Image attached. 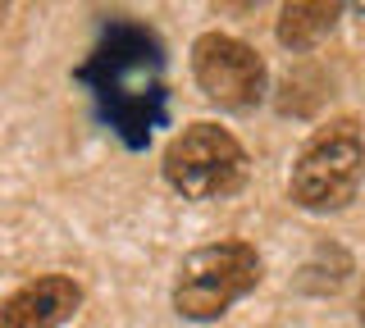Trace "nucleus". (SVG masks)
<instances>
[{"mask_svg": "<svg viewBox=\"0 0 365 328\" xmlns=\"http://www.w3.org/2000/svg\"><path fill=\"white\" fill-rule=\"evenodd\" d=\"M361 164H365V151H361L356 123L338 119V123L319 128L315 137L306 142V151L297 155V164H292L288 191L302 210H338L356 196Z\"/></svg>", "mask_w": 365, "mask_h": 328, "instance_id": "nucleus-2", "label": "nucleus"}, {"mask_svg": "<svg viewBox=\"0 0 365 328\" xmlns=\"http://www.w3.org/2000/svg\"><path fill=\"white\" fill-rule=\"evenodd\" d=\"M78 305H83L78 282L51 274L0 301V328H60L78 314Z\"/></svg>", "mask_w": 365, "mask_h": 328, "instance_id": "nucleus-5", "label": "nucleus"}, {"mask_svg": "<svg viewBox=\"0 0 365 328\" xmlns=\"http://www.w3.org/2000/svg\"><path fill=\"white\" fill-rule=\"evenodd\" d=\"M361 324H365V292H361Z\"/></svg>", "mask_w": 365, "mask_h": 328, "instance_id": "nucleus-7", "label": "nucleus"}, {"mask_svg": "<svg viewBox=\"0 0 365 328\" xmlns=\"http://www.w3.org/2000/svg\"><path fill=\"white\" fill-rule=\"evenodd\" d=\"M260 282V255L247 242H215L192 251L174 278V310L182 319H220L233 301H242Z\"/></svg>", "mask_w": 365, "mask_h": 328, "instance_id": "nucleus-1", "label": "nucleus"}, {"mask_svg": "<svg viewBox=\"0 0 365 328\" xmlns=\"http://www.w3.org/2000/svg\"><path fill=\"white\" fill-rule=\"evenodd\" d=\"M192 73L201 92L224 110H251L265 96V60L237 37L205 32L192 46Z\"/></svg>", "mask_w": 365, "mask_h": 328, "instance_id": "nucleus-4", "label": "nucleus"}, {"mask_svg": "<svg viewBox=\"0 0 365 328\" xmlns=\"http://www.w3.org/2000/svg\"><path fill=\"white\" fill-rule=\"evenodd\" d=\"M338 23V5H283V18H279V41L288 51H311L315 41H324Z\"/></svg>", "mask_w": 365, "mask_h": 328, "instance_id": "nucleus-6", "label": "nucleus"}, {"mask_svg": "<svg viewBox=\"0 0 365 328\" xmlns=\"http://www.w3.org/2000/svg\"><path fill=\"white\" fill-rule=\"evenodd\" d=\"M165 178L187 201L228 196L247 178V151L220 123H192L165 146Z\"/></svg>", "mask_w": 365, "mask_h": 328, "instance_id": "nucleus-3", "label": "nucleus"}]
</instances>
